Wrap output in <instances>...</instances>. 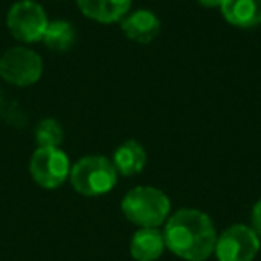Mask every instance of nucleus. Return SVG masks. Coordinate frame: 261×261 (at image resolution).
Segmentation results:
<instances>
[{
	"label": "nucleus",
	"mask_w": 261,
	"mask_h": 261,
	"mask_svg": "<svg viewBox=\"0 0 261 261\" xmlns=\"http://www.w3.org/2000/svg\"><path fill=\"white\" fill-rule=\"evenodd\" d=\"M250 227H252V231L256 232L261 240V199L257 200L252 207V213H250Z\"/></svg>",
	"instance_id": "nucleus-15"
},
{
	"label": "nucleus",
	"mask_w": 261,
	"mask_h": 261,
	"mask_svg": "<svg viewBox=\"0 0 261 261\" xmlns=\"http://www.w3.org/2000/svg\"><path fill=\"white\" fill-rule=\"evenodd\" d=\"M199 4L206 6V8H220L222 0H197Z\"/></svg>",
	"instance_id": "nucleus-16"
},
{
	"label": "nucleus",
	"mask_w": 261,
	"mask_h": 261,
	"mask_svg": "<svg viewBox=\"0 0 261 261\" xmlns=\"http://www.w3.org/2000/svg\"><path fill=\"white\" fill-rule=\"evenodd\" d=\"M261 247V240L250 225L234 224L217 236L215 256L218 261H254Z\"/></svg>",
	"instance_id": "nucleus-6"
},
{
	"label": "nucleus",
	"mask_w": 261,
	"mask_h": 261,
	"mask_svg": "<svg viewBox=\"0 0 261 261\" xmlns=\"http://www.w3.org/2000/svg\"><path fill=\"white\" fill-rule=\"evenodd\" d=\"M222 16L238 29L261 25V0H222Z\"/></svg>",
	"instance_id": "nucleus-9"
},
{
	"label": "nucleus",
	"mask_w": 261,
	"mask_h": 261,
	"mask_svg": "<svg viewBox=\"0 0 261 261\" xmlns=\"http://www.w3.org/2000/svg\"><path fill=\"white\" fill-rule=\"evenodd\" d=\"M165 249L163 232L158 227H140L129 243V252L136 261H156Z\"/></svg>",
	"instance_id": "nucleus-12"
},
{
	"label": "nucleus",
	"mask_w": 261,
	"mask_h": 261,
	"mask_svg": "<svg viewBox=\"0 0 261 261\" xmlns=\"http://www.w3.org/2000/svg\"><path fill=\"white\" fill-rule=\"evenodd\" d=\"M75 29L70 22L66 20H54V22H48L45 34L41 38L47 48L54 52H66L73 47L75 43Z\"/></svg>",
	"instance_id": "nucleus-13"
},
{
	"label": "nucleus",
	"mask_w": 261,
	"mask_h": 261,
	"mask_svg": "<svg viewBox=\"0 0 261 261\" xmlns=\"http://www.w3.org/2000/svg\"><path fill=\"white\" fill-rule=\"evenodd\" d=\"M72 188L84 197H100L109 193L116 186L118 174L111 160L100 154L84 156L72 165L68 175Z\"/></svg>",
	"instance_id": "nucleus-3"
},
{
	"label": "nucleus",
	"mask_w": 261,
	"mask_h": 261,
	"mask_svg": "<svg viewBox=\"0 0 261 261\" xmlns=\"http://www.w3.org/2000/svg\"><path fill=\"white\" fill-rule=\"evenodd\" d=\"M147 161H149V156L142 143L136 140H125L113 152L111 163L118 175L130 177V175L140 174L147 167Z\"/></svg>",
	"instance_id": "nucleus-10"
},
{
	"label": "nucleus",
	"mask_w": 261,
	"mask_h": 261,
	"mask_svg": "<svg viewBox=\"0 0 261 261\" xmlns=\"http://www.w3.org/2000/svg\"><path fill=\"white\" fill-rule=\"evenodd\" d=\"M122 33L130 41L147 45L156 40V36L161 31V22L152 11L149 9H136L122 18Z\"/></svg>",
	"instance_id": "nucleus-8"
},
{
	"label": "nucleus",
	"mask_w": 261,
	"mask_h": 261,
	"mask_svg": "<svg viewBox=\"0 0 261 261\" xmlns=\"http://www.w3.org/2000/svg\"><path fill=\"white\" fill-rule=\"evenodd\" d=\"M43 61L27 47H13L0 58V77L13 86H33L41 79Z\"/></svg>",
	"instance_id": "nucleus-4"
},
{
	"label": "nucleus",
	"mask_w": 261,
	"mask_h": 261,
	"mask_svg": "<svg viewBox=\"0 0 261 261\" xmlns=\"http://www.w3.org/2000/svg\"><path fill=\"white\" fill-rule=\"evenodd\" d=\"M68 156L59 147H38L29 163L34 182L41 188H59L70 175Z\"/></svg>",
	"instance_id": "nucleus-7"
},
{
	"label": "nucleus",
	"mask_w": 261,
	"mask_h": 261,
	"mask_svg": "<svg viewBox=\"0 0 261 261\" xmlns=\"http://www.w3.org/2000/svg\"><path fill=\"white\" fill-rule=\"evenodd\" d=\"M8 23L9 33L13 38L23 43H34L40 41L45 34L48 25V18L45 9L34 0H20L11 6L8 11Z\"/></svg>",
	"instance_id": "nucleus-5"
},
{
	"label": "nucleus",
	"mask_w": 261,
	"mask_h": 261,
	"mask_svg": "<svg viewBox=\"0 0 261 261\" xmlns=\"http://www.w3.org/2000/svg\"><path fill=\"white\" fill-rule=\"evenodd\" d=\"M34 138L38 142V147H59L65 138V133L58 120L45 118L36 125Z\"/></svg>",
	"instance_id": "nucleus-14"
},
{
	"label": "nucleus",
	"mask_w": 261,
	"mask_h": 261,
	"mask_svg": "<svg viewBox=\"0 0 261 261\" xmlns=\"http://www.w3.org/2000/svg\"><path fill=\"white\" fill-rule=\"evenodd\" d=\"M217 229L204 211L182 207L165 222V247L186 261H204L215 252Z\"/></svg>",
	"instance_id": "nucleus-1"
},
{
	"label": "nucleus",
	"mask_w": 261,
	"mask_h": 261,
	"mask_svg": "<svg viewBox=\"0 0 261 261\" xmlns=\"http://www.w3.org/2000/svg\"><path fill=\"white\" fill-rule=\"evenodd\" d=\"M133 0H77V8L86 18L98 23L120 22L129 13Z\"/></svg>",
	"instance_id": "nucleus-11"
},
{
	"label": "nucleus",
	"mask_w": 261,
	"mask_h": 261,
	"mask_svg": "<svg viewBox=\"0 0 261 261\" xmlns=\"http://www.w3.org/2000/svg\"><path fill=\"white\" fill-rule=\"evenodd\" d=\"M122 213L140 227H160L170 217L172 204L168 195L154 186H136L122 199Z\"/></svg>",
	"instance_id": "nucleus-2"
}]
</instances>
